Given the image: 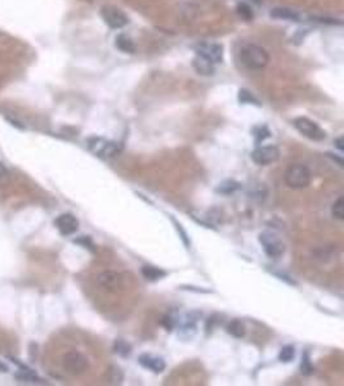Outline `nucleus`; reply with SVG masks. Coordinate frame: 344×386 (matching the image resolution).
<instances>
[{
	"label": "nucleus",
	"mask_w": 344,
	"mask_h": 386,
	"mask_svg": "<svg viewBox=\"0 0 344 386\" xmlns=\"http://www.w3.org/2000/svg\"><path fill=\"white\" fill-rule=\"evenodd\" d=\"M240 59L246 68L257 71L262 70L268 64L269 55L264 48L255 44H248L240 50Z\"/></svg>",
	"instance_id": "obj_1"
},
{
	"label": "nucleus",
	"mask_w": 344,
	"mask_h": 386,
	"mask_svg": "<svg viewBox=\"0 0 344 386\" xmlns=\"http://www.w3.org/2000/svg\"><path fill=\"white\" fill-rule=\"evenodd\" d=\"M285 183L293 189H303L311 183V172L306 165L293 164L285 172Z\"/></svg>",
	"instance_id": "obj_2"
},
{
	"label": "nucleus",
	"mask_w": 344,
	"mask_h": 386,
	"mask_svg": "<svg viewBox=\"0 0 344 386\" xmlns=\"http://www.w3.org/2000/svg\"><path fill=\"white\" fill-rule=\"evenodd\" d=\"M62 367L67 373L79 376L89 368V360L79 351H68L62 357Z\"/></svg>",
	"instance_id": "obj_3"
},
{
	"label": "nucleus",
	"mask_w": 344,
	"mask_h": 386,
	"mask_svg": "<svg viewBox=\"0 0 344 386\" xmlns=\"http://www.w3.org/2000/svg\"><path fill=\"white\" fill-rule=\"evenodd\" d=\"M259 242L264 250L265 255L272 259H279L285 253V246L280 237L273 232H262L259 235Z\"/></svg>",
	"instance_id": "obj_4"
},
{
	"label": "nucleus",
	"mask_w": 344,
	"mask_h": 386,
	"mask_svg": "<svg viewBox=\"0 0 344 386\" xmlns=\"http://www.w3.org/2000/svg\"><path fill=\"white\" fill-rule=\"evenodd\" d=\"M88 147L93 153L102 157H114L121 149V145L112 140L103 139V138H89L88 139Z\"/></svg>",
	"instance_id": "obj_5"
},
{
	"label": "nucleus",
	"mask_w": 344,
	"mask_h": 386,
	"mask_svg": "<svg viewBox=\"0 0 344 386\" xmlns=\"http://www.w3.org/2000/svg\"><path fill=\"white\" fill-rule=\"evenodd\" d=\"M294 126L302 135H304V137H307L311 140L320 142V140L325 139V137H326L325 131L315 121L307 119V117H297L294 120Z\"/></svg>",
	"instance_id": "obj_6"
},
{
	"label": "nucleus",
	"mask_w": 344,
	"mask_h": 386,
	"mask_svg": "<svg viewBox=\"0 0 344 386\" xmlns=\"http://www.w3.org/2000/svg\"><path fill=\"white\" fill-rule=\"evenodd\" d=\"M101 16H102L105 24L108 27L115 30L123 29L129 24V18L121 9L112 6H106L101 9Z\"/></svg>",
	"instance_id": "obj_7"
},
{
	"label": "nucleus",
	"mask_w": 344,
	"mask_h": 386,
	"mask_svg": "<svg viewBox=\"0 0 344 386\" xmlns=\"http://www.w3.org/2000/svg\"><path fill=\"white\" fill-rule=\"evenodd\" d=\"M96 281L99 287L108 291V292H117L120 288H123V277L120 273L112 272V270H106V272L99 273Z\"/></svg>",
	"instance_id": "obj_8"
},
{
	"label": "nucleus",
	"mask_w": 344,
	"mask_h": 386,
	"mask_svg": "<svg viewBox=\"0 0 344 386\" xmlns=\"http://www.w3.org/2000/svg\"><path fill=\"white\" fill-rule=\"evenodd\" d=\"M280 156V151L276 145H262L251 152V160L257 165H269L274 163Z\"/></svg>",
	"instance_id": "obj_9"
},
{
	"label": "nucleus",
	"mask_w": 344,
	"mask_h": 386,
	"mask_svg": "<svg viewBox=\"0 0 344 386\" xmlns=\"http://www.w3.org/2000/svg\"><path fill=\"white\" fill-rule=\"evenodd\" d=\"M196 54L201 55L214 64L223 61V47L218 43H200L196 47Z\"/></svg>",
	"instance_id": "obj_10"
},
{
	"label": "nucleus",
	"mask_w": 344,
	"mask_h": 386,
	"mask_svg": "<svg viewBox=\"0 0 344 386\" xmlns=\"http://www.w3.org/2000/svg\"><path fill=\"white\" fill-rule=\"evenodd\" d=\"M54 225L61 235L70 236L79 229V220L73 214H61L54 220Z\"/></svg>",
	"instance_id": "obj_11"
},
{
	"label": "nucleus",
	"mask_w": 344,
	"mask_h": 386,
	"mask_svg": "<svg viewBox=\"0 0 344 386\" xmlns=\"http://www.w3.org/2000/svg\"><path fill=\"white\" fill-rule=\"evenodd\" d=\"M138 363H140L142 367H145V368L151 369L155 373H161L166 367L165 360H164L163 358L155 357V355L152 354H146V353H145V354H141L140 357H138Z\"/></svg>",
	"instance_id": "obj_12"
},
{
	"label": "nucleus",
	"mask_w": 344,
	"mask_h": 386,
	"mask_svg": "<svg viewBox=\"0 0 344 386\" xmlns=\"http://www.w3.org/2000/svg\"><path fill=\"white\" fill-rule=\"evenodd\" d=\"M192 67L195 68L196 72L201 76H212L216 73V64L213 62L208 61L201 55H195V58L192 59Z\"/></svg>",
	"instance_id": "obj_13"
},
{
	"label": "nucleus",
	"mask_w": 344,
	"mask_h": 386,
	"mask_svg": "<svg viewBox=\"0 0 344 386\" xmlns=\"http://www.w3.org/2000/svg\"><path fill=\"white\" fill-rule=\"evenodd\" d=\"M269 16L276 20H284V21H292V22H299L301 21V15L293 9L285 8V7H277V8L271 9Z\"/></svg>",
	"instance_id": "obj_14"
},
{
	"label": "nucleus",
	"mask_w": 344,
	"mask_h": 386,
	"mask_svg": "<svg viewBox=\"0 0 344 386\" xmlns=\"http://www.w3.org/2000/svg\"><path fill=\"white\" fill-rule=\"evenodd\" d=\"M115 47L123 53H129V54H133L135 52V45L133 43L129 36H126L125 34H120L115 39Z\"/></svg>",
	"instance_id": "obj_15"
},
{
	"label": "nucleus",
	"mask_w": 344,
	"mask_h": 386,
	"mask_svg": "<svg viewBox=\"0 0 344 386\" xmlns=\"http://www.w3.org/2000/svg\"><path fill=\"white\" fill-rule=\"evenodd\" d=\"M141 273H142V276L145 277L147 281H152V282L164 278V277L166 276L165 270L160 269V268L158 267H152V265H145V267H142Z\"/></svg>",
	"instance_id": "obj_16"
},
{
	"label": "nucleus",
	"mask_w": 344,
	"mask_h": 386,
	"mask_svg": "<svg viewBox=\"0 0 344 386\" xmlns=\"http://www.w3.org/2000/svg\"><path fill=\"white\" fill-rule=\"evenodd\" d=\"M16 378L20 381H25V382H41V381H43L39 377L38 374L35 373V371L30 369L29 367L18 369V372L16 373Z\"/></svg>",
	"instance_id": "obj_17"
},
{
	"label": "nucleus",
	"mask_w": 344,
	"mask_h": 386,
	"mask_svg": "<svg viewBox=\"0 0 344 386\" xmlns=\"http://www.w3.org/2000/svg\"><path fill=\"white\" fill-rule=\"evenodd\" d=\"M227 332L231 335V336L237 337V339L244 337V335H245L246 332L245 325L239 320L231 321V322L227 325Z\"/></svg>",
	"instance_id": "obj_18"
},
{
	"label": "nucleus",
	"mask_w": 344,
	"mask_h": 386,
	"mask_svg": "<svg viewBox=\"0 0 344 386\" xmlns=\"http://www.w3.org/2000/svg\"><path fill=\"white\" fill-rule=\"evenodd\" d=\"M241 188L240 183L235 182V180H226V182H222L221 184H218L216 191L222 195H231V193H235L236 191Z\"/></svg>",
	"instance_id": "obj_19"
},
{
	"label": "nucleus",
	"mask_w": 344,
	"mask_h": 386,
	"mask_svg": "<svg viewBox=\"0 0 344 386\" xmlns=\"http://www.w3.org/2000/svg\"><path fill=\"white\" fill-rule=\"evenodd\" d=\"M114 350H115V353H116V354L121 355V357H128V355H130V353H131V346L129 345L126 341L119 339V340H116V341H115Z\"/></svg>",
	"instance_id": "obj_20"
},
{
	"label": "nucleus",
	"mask_w": 344,
	"mask_h": 386,
	"mask_svg": "<svg viewBox=\"0 0 344 386\" xmlns=\"http://www.w3.org/2000/svg\"><path fill=\"white\" fill-rule=\"evenodd\" d=\"M295 358V348L293 345H285L281 348L280 354H279V359L283 363L292 362Z\"/></svg>",
	"instance_id": "obj_21"
},
{
	"label": "nucleus",
	"mask_w": 344,
	"mask_h": 386,
	"mask_svg": "<svg viewBox=\"0 0 344 386\" xmlns=\"http://www.w3.org/2000/svg\"><path fill=\"white\" fill-rule=\"evenodd\" d=\"M253 135L255 138V142L259 143L267 139L268 137H271V131H269V129L265 125H259V126H255L253 129Z\"/></svg>",
	"instance_id": "obj_22"
},
{
	"label": "nucleus",
	"mask_w": 344,
	"mask_h": 386,
	"mask_svg": "<svg viewBox=\"0 0 344 386\" xmlns=\"http://www.w3.org/2000/svg\"><path fill=\"white\" fill-rule=\"evenodd\" d=\"M331 215L338 220L344 219V200L343 197H339L331 206Z\"/></svg>",
	"instance_id": "obj_23"
},
{
	"label": "nucleus",
	"mask_w": 344,
	"mask_h": 386,
	"mask_svg": "<svg viewBox=\"0 0 344 386\" xmlns=\"http://www.w3.org/2000/svg\"><path fill=\"white\" fill-rule=\"evenodd\" d=\"M239 101L241 102V103H254V105H257V106H260L259 101H258L255 97L253 96V94L249 92V90L246 89H240L239 90Z\"/></svg>",
	"instance_id": "obj_24"
},
{
	"label": "nucleus",
	"mask_w": 344,
	"mask_h": 386,
	"mask_svg": "<svg viewBox=\"0 0 344 386\" xmlns=\"http://www.w3.org/2000/svg\"><path fill=\"white\" fill-rule=\"evenodd\" d=\"M237 13H239L240 17L246 21H251L254 18L253 11H251L250 7L245 3H240L239 6H237Z\"/></svg>",
	"instance_id": "obj_25"
},
{
	"label": "nucleus",
	"mask_w": 344,
	"mask_h": 386,
	"mask_svg": "<svg viewBox=\"0 0 344 386\" xmlns=\"http://www.w3.org/2000/svg\"><path fill=\"white\" fill-rule=\"evenodd\" d=\"M301 369H302V373L306 374V376H308V374H312L313 371H315V368H313V366H312V363H311V359H309L308 353H304L303 358H302Z\"/></svg>",
	"instance_id": "obj_26"
},
{
	"label": "nucleus",
	"mask_w": 344,
	"mask_h": 386,
	"mask_svg": "<svg viewBox=\"0 0 344 386\" xmlns=\"http://www.w3.org/2000/svg\"><path fill=\"white\" fill-rule=\"evenodd\" d=\"M76 244H80L83 245L84 247H87V249H89L91 251H94V245L93 242H92V240L88 236H82L80 238H78V240H75Z\"/></svg>",
	"instance_id": "obj_27"
},
{
	"label": "nucleus",
	"mask_w": 344,
	"mask_h": 386,
	"mask_svg": "<svg viewBox=\"0 0 344 386\" xmlns=\"http://www.w3.org/2000/svg\"><path fill=\"white\" fill-rule=\"evenodd\" d=\"M173 221H174V224H175V228H177V230H178V232L181 233V236H182V240H183L184 245H186V246H190L191 244H190V241H188V238H187V233L184 232V230H183V228H182V225H181V224H178V223H177V221H175V220H173Z\"/></svg>",
	"instance_id": "obj_28"
},
{
	"label": "nucleus",
	"mask_w": 344,
	"mask_h": 386,
	"mask_svg": "<svg viewBox=\"0 0 344 386\" xmlns=\"http://www.w3.org/2000/svg\"><path fill=\"white\" fill-rule=\"evenodd\" d=\"M335 147L339 149V151H343L344 149V145H343V137L338 138V139H335Z\"/></svg>",
	"instance_id": "obj_29"
},
{
	"label": "nucleus",
	"mask_w": 344,
	"mask_h": 386,
	"mask_svg": "<svg viewBox=\"0 0 344 386\" xmlns=\"http://www.w3.org/2000/svg\"><path fill=\"white\" fill-rule=\"evenodd\" d=\"M9 371L8 366H7L6 363H3L2 360H0V372H3V373H7V372Z\"/></svg>",
	"instance_id": "obj_30"
},
{
	"label": "nucleus",
	"mask_w": 344,
	"mask_h": 386,
	"mask_svg": "<svg viewBox=\"0 0 344 386\" xmlns=\"http://www.w3.org/2000/svg\"><path fill=\"white\" fill-rule=\"evenodd\" d=\"M7 173H8V170L6 169V166L0 163V178H3L4 175H7Z\"/></svg>",
	"instance_id": "obj_31"
}]
</instances>
